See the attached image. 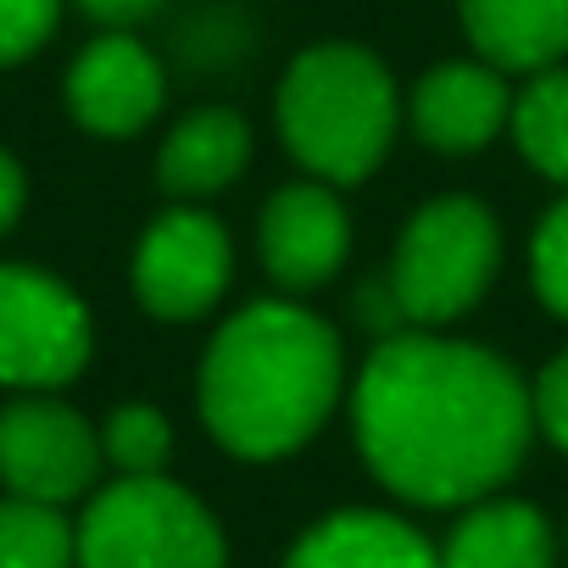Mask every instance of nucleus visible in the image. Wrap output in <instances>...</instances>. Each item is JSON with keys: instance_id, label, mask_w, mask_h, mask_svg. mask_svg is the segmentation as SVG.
Returning a JSON list of instances; mask_svg holds the SVG:
<instances>
[{"instance_id": "f257e3e1", "label": "nucleus", "mask_w": 568, "mask_h": 568, "mask_svg": "<svg viewBox=\"0 0 568 568\" xmlns=\"http://www.w3.org/2000/svg\"><path fill=\"white\" fill-rule=\"evenodd\" d=\"M352 424L385 490L418 507H468L524 463L535 435L524 379L474 341L390 335L357 374Z\"/></svg>"}, {"instance_id": "f03ea898", "label": "nucleus", "mask_w": 568, "mask_h": 568, "mask_svg": "<svg viewBox=\"0 0 568 568\" xmlns=\"http://www.w3.org/2000/svg\"><path fill=\"white\" fill-rule=\"evenodd\" d=\"M341 335L296 302H251L206 346L195 402L212 440L245 463L302 452L335 413Z\"/></svg>"}, {"instance_id": "7ed1b4c3", "label": "nucleus", "mask_w": 568, "mask_h": 568, "mask_svg": "<svg viewBox=\"0 0 568 568\" xmlns=\"http://www.w3.org/2000/svg\"><path fill=\"white\" fill-rule=\"evenodd\" d=\"M278 140L313 179L363 184L396 140V84L363 45L329 40L302 51L278 79Z\"/></svg>"}, {"instance_id": "20e7f679", "label": "nucleus", "mask_w": 568, "mask_h": 568, "mask_svg": "<svg viewBox=\"0 0 568 568\" xmlns=\"http://www.w3.org/2000/svg\"><path fill=\"white\" fill-rule=\"evenodd\" d=\"M501 267V229L485 201L474 195H435L424 201L390 256V302L407 324L440 329L479 307Z\"/></svg>"}, {"instance_id": "39448f33", "label": "nucleus", "mask_w": 568, "mask_h": 568, "mask_svg": "<svg viewBox=\"0 0 568 568\" xmlns=\"http://www.w3.org/2000/svg\"><path fill=\"white\" fill-rule=\"evenodd\" d=\"M79 568H223L229 546L217 518L168 474H118L79 529Z\"/></svg>"}, {"instance_id": "423d86ee", "label": "nucleus", "mask_w": 568, "mask_h": 568, "mask_svg": "<svg viewBox=\"0 0 568 568\" xmlns=\"http://www.w3.org/2000/svg\"><path fill=\"white\" fill-rule=\"evenodd\" d=\"M90 363V307L62 278L0 262V385L57 390Z\"/></svg>"}, {"instance_id": "0eeeda50", "label": "nucleus", "mask_w": 568, "mask_h": 568, "mask_svg": "<svg viewBox=\"0 0 568 568\" xmlns=\"http://www.w3.org/2000/svg\"><path fill=\"white\" fill-rule=\"evenodd\" d=\"M229 273H234V245L223 223L201 206H173L140 234L134 296L151 318L195 324L223 302Z\"/></svg>"}, {"instance_id": "6e6552de", "label": "nucleus", "mask_w": 568, "mask_h": 568, "mask_svg": "<svg viewBox=\"0 0 568 568\" xmlns=\"http://www.w3.org/2000/svg\"><path fill=\"white\" fill-rule=\"evenodd\" d=\"M106 452L84 413L57 396H18L0 407V485L29 501H73L95 485Z\"/></svg>"}, {"instance_id": "1a4fd4ad", "label": "nucleus", "mask_w": 568, "mask_h": 568, "mask_svg": "<svg viewBox=\"0 0 568 568\" xmlns=\"http://www.w3.org/2000/svg\"><path fill=\"white\" fill-rule=\"evenodd\" d=\"M352 251V217L329 179H296L262 206V262L284 291H318Z\"/></svg>"}, {"instance_id": "9d476101", "label": "nucleus", "mask_w": 568, "mask_h": 568, "mask_svg": "<svg viewBox=\"0 0 568 568\" xmlns=\"http://www.w3.org/2000/svg\"><path fill=\"white\" fill-rule=\"evenodd\" d=\"M162 62L123 29L90 40L68 68V112L101 140H129L162 112Z\"/></svg>"}, {"instance_id": "9b49d317", "label": "nucleus", "mask_w": 568, "mask_h": 568, "mask_svg": "<svg viewBox=\"0 0 568 568\" xmlns=\"http://www.w3.org/2000/svg\"><path fill=\"white\" fill-rule=\"evenodd\" d=\"M407 112H413V134L429 151L463 156V151L490 145L507 129L513 90H507V73L490 68L485 57L479 62H440V68H429L413 84V106Z\"/></svg>"}, {"instance_id": "f8f14e48", "label": "nucleus", "mask_w": 568, "mask_h": 568, "mask_svg": "<svg viewBox=\"0 0 568 568\" xmlns=\"http://www.w3.org/2000/svg\"><path fill=\"white\" fill-rule=\"evenodd\" d=\"M284 568H440V551L396 513L346 507L318 518L291 546Z\"/></svg>"}, {"instance_id": "ddd939ff", "label": "nucleus", "mask_w": 568, "mask_h": 568, "mask_svg": "<svg viewBox=\"0 0 568 568\" xmlns=\"http://www.w3.org/2000/svg\"><path fill=\"white\" fill-rule=\"evenodd\" d=\"M251 162V129L240 112L229 106H201L190 118H179L156 151V179L168 195L179 201H201L229 190Z\"/></svg>"}, {"instance_id": "4468645a", "label": "nucleus", "mask_w": 568, "mask_h": 568, "mask_svg": "<svg viewBox=\"0 0 568 568\" xmlns=\"http://www.w3.org/2000/svg\"><path fill=\"white\" fill-rule=\"evenodd\" d=\"M474 51L501 73H540L568 57V0H457Z\"/></svg>"}, {"instance_id": "2eb2a0df", "label": "nucleus", "mask_w": 568, "mask_h": 568, "mask_svg": "<svg viewBox=\"0 0 568 568\" xmlns=\"http://www.w3.org/2000/svg\"><path fill=\"white\" fill-rule=\"evenodd\" d=\"M557 535L529 501H468L440 546V568H551Z\"/></svg>"}, {"instance_id": "dca6fc26", "label": "nucleus", "mask_w": 568, "mask_h": 568, "mask_svg": "<svg viewBox=\"0 0 568 568\" xmlns=\"http://www.w3.org/2000/svg\"><path fill=\"white\" fill-rule=\"evenodd\" d=\"M513 145L535 173L551 184H568V68H540L529 84L513 95Z\"/></svg>"}, {"instance_id": "f3484780", "label": "nucleus", "mask_w": 568, "mask_h": 568, "mask_svg": "<svg viewBox=\"0 0 568 568\" xmlns=\"http://www.w3.org/2000/svg\"><path fill=\"white\" fill-rule=\"evenodd\" d=\"M79 540L62 507L7 496L0 501V568H73Z\"/></svg>"}, {"instance_id": "a211bd4d", "label": "nucleus", "mask_w": 568, "mask_h": 568, "mask_svg": "<svg viewBox=\"0 0 568 568\" xmlns=\"http://www.w3.org/2000/svg\"><path fill=\"white\" fill-rule=\"evenodd\" d=\"M101 452L118 474H162L168 457H173V424L145 407V402H129L106 418L101 429Z\"/></svg>"}, {"instance_id": "6ab92c4d", "label": "nucleus", "mask_w": 568, "mask_h": 568, "mask_svg": "<svg viewBox=\"0 0 568 568\" xmlns=\"http://www.w3.org/2000/svg\"><path fill=\"white\" fill-rule=\"evenodd\" d=\"M529 273H535V291H540L546 313L568 318V195L540 217L535 245H529Z\"/></svg>"}, {"instance_id": "aec40b11", "label": "nucleus", "mask_w": 568, "mask_h": 568, "mask_svg": "<svg viewBox=\"0 0 568 568\" xmlns=\"http://www.w3.org/2000/svg\"><path fill=\"white\" fill-rule=\"evenodd\" d=\"M62 18V0H0V68L29 62Z\"/></svg>"}, {"instance_id": "412c9836", "label": "nucleus", "mask_w": 568, "mask_h": 568, "mask_svg": "<svg viewBox=\"0 0 568 568\" xmlns=\"http://www.w3.org/2000/svg\"><path fill=\"white\" fill-rule=\"evenodd\" d=\"M529 413H535V429L557 452H568V352H557L529 385Z\"/></svg>"}, {"instance_id": "4be33fe9", "label": "nucleus", "mask_w": 568, "mask_h": 568, "mask_svg": "<svg viewBox=\"0 0 568 568\" xmlns=\"http://www.w3.org/2000/svg\"><path fill=\"white\" fill-rule=\"evenodd\" d=\"M23 195H29V184H23V168H18V156H12V151H0V234H7V229L18 223V212H23Z\"/></svg>"}, {"instance_id": "5701e85b", "label": "nucleus", "mask_w": 568, "mask_h": 568, "mask_svg": "<svg viewBox=\"0 0 568 568\" xmlns=\"http://www.w3.org/2000/svg\"><path fill=\"white\" fill-rule=\"evenodd\" d=\"M79 7L95 18V23H112V29H129V23H140V18H151L162 0H79Z\"/></svg>"}]
</instances>
